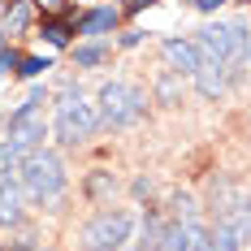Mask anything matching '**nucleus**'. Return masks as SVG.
I'll list each match as a JSON object with an SVG mask.
<instances>
[{"label":"nucleus","instance_id":"nucleus-1","mask_svg":"<svg viewBox=\"0 0 251 251\" xmlns=\"http://www.w3.org/2000/svg\"><path fill=\"white\" fill-rule=\"evenodd\" d=\"M100 134V108L96 100L78 87L74 78L61 82L56 91V104H52V139L56 148H82Z\"/></svg>","mask_w":251,"mask_h":251},{"label":"nucleus","instance_id":"nucleus-2","mask_svg":"<svg viewBox=\"0 0 251 251\" xmlns=\"http://www.w3.org/2000/svg\"><path fill=\"white\" fill-rule=\"evenodd\" d=\"M18 182H22V195L35 203V208H56V203L65 200V191H70V174H65L61 151L35 148L22 165H18Z\"/></svg>","mask_w":251,"mask_h":251},{"label":"nucleus","instance_id":"nucleus-3","mask_svg":"<svg viewBox=\"0 0 251 251\" xmlns=\"http://www.w3.org/2000/svg\"><path fill=\"white\" fill-rule=\"evenodd\" d=\"M200 52H212L229 74V87H238L247 78V48H251V22L247 18H226V22H208L195 30Z\"/></svg>","mask_w":251,"mask_h":251},{"label":"nucleus","instance_id":"nucleus-4","mask_svg":"<svg viewBox=\"0 0 251 251\" xmlns=\"http://www.w3.org/2000/svg\"><path fill=\"white\" fill-rule=\"evenodd\" d=\"M148 104H151V96L139 82H130V78H108V82H100V91H96L100 130H130L134 122L148 117Z\"/></svg>","mask_w":251,"mask_h":251},{"label":"nucleus","instance_id":"nucleus-5","mask_svg":"<svg viewBox=\"0 0 251 251\" xmlns=\"http://www.w3.org/2000/svg\"><path fill=\"white\" fill-rule=\"evenodd\" d=\"M134 221L139 217L130 208H100L78 229V247L82 251H126L130 234H134Z\"/></svg>","mask_w":251,"mask_h":251},{"label":"nucleus","instance_id":"nucleus-6","mask_svg":"<svg viewBox=\"0 0 251 251\" xmlns=\"http://www.w3.org/2000/svg\"><path fill=\"white\" fill-rule=\"evenodd\" d=\"M122 4H91L78 13V39H108L122 30Z\"/></svg>","mask_w":251,"mask_h":251},{"label":"nucleus","instance_id":"nucleus-7","mask_svg":"<svg viewBox=\"0 0 251 251\" xmlns=\"http://www.w3.org/2000/svg\"><path fill=\"white\" fill-rule=\"evenodd\" d=\"M195 48H200V44H195ZM191 82H195V91H200L203 100H221L229 91V74H226V65H221L212 52H200V70H195Z\"/></svg>","mask_w":251,"mask_h":251},{"label":"nucleus","instance_id":"nucleus-8","mask_svg":"<svg viewBox=\"0 0 251 251\" xmlns=\"http://www.w3.org/2000/svg\"><path fill=\"white\" fill-rule=\"evenodd\" d=\"M160 56H165V65H169L177 78H195V70H200V48H195V39L169 35V39L160 44Z\"/></svg>","mask_w":251,"mask_h":251},{"label":"nucleus","instance_id":"nucleus-9","mask_svg":"<svg viewBox=\"0 0 251 251\" xmlns=\"http://www.w3.org/2000/svg\"><path fill=\"white\" fill-rule=\"evenodd\" d=\"M48 134H52V122H44V113L22 117V122H13L9 130H4V139H9L18 151H26V156H30L35 148H44V139H48Z\"/></svg>","mask_w":251,"mask_h":251},{"label":"nucleus","instance_id":"nucleus-10","mask_svg":"<svg viewBox=\"0 0 251 251\" xmlns=\"http://www.w3.org/2000/svg\"><path fill=\"white\" fill-rule=\"evenodd\" d=\"M22 182H18V169L13 174H0V226L4 229H18L22 226Z\"/></svg>","mask_w":251,"mask_h":251},{"label":"nucleus","instance_id":"nucleus-11","mask_svg":"<svg viewBox=\"0 0 251 251\" xmlns=\"http://www.w3.org/2000/svg\"><path fill=\"white\" fill-rule=\"evenodd\" d=\"M35 18H39V9H35L30 0H4V9H0V30H4L9 39H18V35H26V30L35 26Z\"/></svg>","mask_w":251,"mask_h":251},{"label":"nucleus","instance_id":"nucleus-12","mask_svg":"<svg viewBox=\"0 0 251 251\" xmlns=\"http://www.w3.org/2000/svg\"><path fill=\"white\" fill-rule=\"evenodd\" d=\"M70 61H74V70H100L113 61V44L108 39H78L70 48Z\"/></svg>","mask_w":251,"mask_h":251},{"label":"nucleus","instance_id":"nucleus-13","mask_svg":"<svg viewBox=\"0 0 251 251\" xmlns=\"http://www.w3.org/2000/svg\"><path fill=\"white\" fill-rule=\"evenodd\" d=\"M74 35H78V26L70 22V18H39V39L48 44L52 52H70L74 48Z\"/></svg>","mask_w":251,"mask_h":251},{"label":"nucleus","instance_id":"nucleus-14","mask_svg":"<svg viewBox=\"0 0 251 251\" xmlns=\"http://www.w3.org/2000/svg\"><path fill=\"white\" fill-rule=\"evenodd\" d=\"M82 195H87L91 203H113V195H117V177L108 174V169H91L87 182H82Z\"/></svg>","mask_w":251,"mask_h":251},{"label":"nucleus","instance_id":"nucleus-15","mask_svg":"<svg viewBox=\"0 0 251 251\" xmlns=\"http://www.w3.org/2000/svg\"><path fill=\"white\" fill-rule=\"evenodd\" d=\"M44 104H52V91L48 87H30V96H26L13 113H9V126L13 122H22V117H35V113H44Z\"/></svg>","mask_w":251,"mask_h":251},{"label":"nucleus","instance_id":"nucleus-16","mask_svg":"<svg viewBox=\"0 0 251 251\" xmlns=\"http://www.w3.org/2000/svg\"><path fill=\"white\" fill-rule=\"evenodd\" d=\"M156 251H186V226L169 217L165 226H160V238H156Z\"/></svg>","mask_w":251,"mask_h":251},{"label":"nucleus","instance_id":"nucleus-17","mask_svg":"<svg viewBox=\"0 0 251 251\" xmlns=\"http://www.w3.org/2000/svg\"><path fill=\"white\" fill-rule=\"evenodd\" d=\"M151 96H156L160 104H169V108H174V104H182V78H177L174 70H165V74L156 78V87H151Z\"/></svg>","mask_w":251,"mask_h":251},{"label":"nucleus","instance_id":"nucleus-18","mask_svg":"<svg viewBox=\"0 0 251 251\" xmlns=\"http://www.w3.org/2000/svg\"><path fill=\"white\" fill-rule=\"evenodd\" d=\"M208 226H212V251H247L243 243H238V234L229 229L226 217H212Z\"/></svg>","mask_w":251,"mask_h":251},{"label":"nucleus","instance_id":"nucleus-19","mask_svg":"<svg viewBox=\"0 0 251 251\" xmlns=\"http://www.w3.org/2000/svg\"><path fill=\"white\" fill-rule=\"evenodd\" d=\"M52 70V56H39V52H22V65H18V74L22 82H35V78H44Z\"/></svg>","mask_w":251,"mask_h":251},{"label":"nucleus","instance_id":"nucleus-20","mask_svg":"<svg viewBox=\"0 0 251 251\" xmlns=\"http://www.w3.org/2000/svg\"><path fill=\"white\" fill-rule=\"evenodd\" d=\"M18 65H22V48L4 44V48H0V74H4V78H13V74H18Z\"/></svg>","mask_w":251,"mask_h":251},{"label":"nucleus","instance_id":"nucleus-21","mask_svg":"<svg viewBox=\"0 0 251 251\" xmlns=\"http://www.w3.org/2000/svg\"><path fill=\"white\" fill-rule=\"evenodd\" d=\"M139 44H143V30H139V26H122V30H117V44H113V48L130 52V48H139Z\"/></svg>","mask_w":251,"mask_h":251},{"label":"nucleus","instance_id":"nucleus-22","mask_svg":"<svg viewBox=\"0 0 251 251\" xmlns=\"http://www.w3.org/2000/svg\"><path fill=\"white\" fill-rule=\"evenodd\" d=\"M30 4L39 9V18H56V13H65L70 0H30Z\"/></svg>","mask_w":251,"mask_h":251},{"label":"nucleus","instance_id":"nucleus-23","mask_svg":"<svg viewBox=\"0 0 251 251\" xmlns=\"http://www.w3.org/2000/svg\"><path fill=\"white\" fill-rule=\"evenodd\" d=\"M186 4H191V9H195V13H203V18H212V13H217V9H226L229 0H186Z\"/></svg>","mask_w":251,"mask_h":251},{"label":"nucleus","instance_id":"nucleus-24","mask_svg":"<svg viewBox=\"0 0 251 251\" xmlns=\"http://www.w3.org/2000/svg\"><path fill=\"white\" fill-rule=\"evenodd\" d=\"M156 4H160V0H126L122 13H126V18H134V13H143V9H156Z\"/></svg>","mask_w":251,"mask_h":251},{"label":"nucleus","instance_id":"nucleus-25","mask_svg":"<svg viewBox=\"0 0 251 251\" xmlns=\"http://www.w3.org/2000/svg\"><path fill=\"white\" fill-rule=\"evenodd\" d=\"M35 247H39V243H35L30 234H22V238H13L9 247H0V251H35Z\"/></svg>","mask_w":251,"mask_h":251},{"label":"nucleus","instance_id":"nucleus-26","mask_svg":"<svg viewBox=\"0 0 251 251\" xmlns=\"http://www.w3.org/2000/svg\"><path fill=\"white\" fill-rule=\"evenodd\" d=\"M130 191L143 200V195H151V182H148V177H134V186H130Z\"/></svg>","mask_w":251,"mask_h":251},{"label":"nucleus","instance_id":"nucleus-27","mask_svg":"<svg viewBox=\"0 0 251 251\" xmlns=\"http://www.w3.org/2000/svg\"><path fill=\"white\" fill-rule=\"evenodd\" d=\"M4 44H9V35H4V30H0V48H4Z\"/></svg>","mask_w":251,"mask_h":251},{"label":"nucleus","instance_id":"nucleus-28","mask_svg":"<svg viewBox=\"0 0 251 251\" xmlns=\"http://www.w3.org/2000/svg\"><path fill=\"white\" fill-rule=\"evenodd\" d=\"M247 70H251V48H247Z\"/></svg>","mask_w":251,"mask_h":251},{"label":"nucleus","instance_id":"nucleus-29","mask_svg":"<svg viewBox=\"0 0 251 251\" xmlns=\"http://www.w3.org/2000/svg\"><path fill=\"white\" fill-rule=\"evenodd\" d=\"M238 4H251V0H238Z\"/></svg>","mask_w":251,"mask_h":251},{"label":"nucleus","instance_id":"nucleus-30","mask_svg":"<svg viewBox=\"0 0 251 251\" xmlns=\"http://www.w3.org/2000/svg\"><path fill=\"white\" fill-rule=\"evenodd\" d=\"M35 251H48V247H35Z\"/></svg>","mask_w":251,"mask_h":251}]
</instances>
